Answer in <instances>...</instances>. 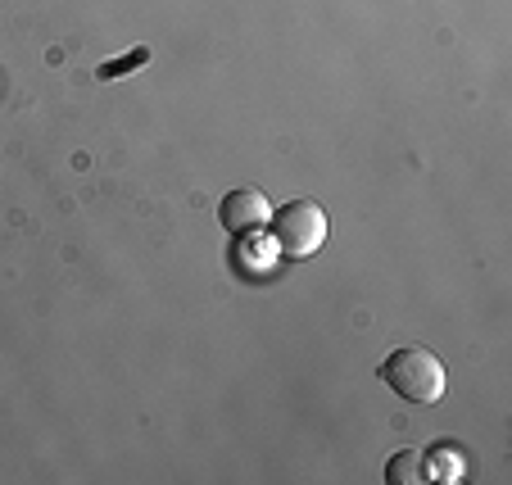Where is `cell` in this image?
I'll return each instance as SVG.
<instances>
[{"label": "cell", "instance_id": "1", "mask_svg": "<svg viewBox=\"0 0 512 485\" xmlns=\"http://www.w3.org/2000/svg\"><path fill=\"white\" fill-rule=\"evenodd\" d=\"M381 381L408 404H440L445 399V363L422 345H404L381 363Z\"/></svg>", "mask_w": 512, "mask_h": 485}, {"label": "cell", "instance_id": "2", "mask_svg": "<svg viewBox=\"0 0 512 485\" xmlns=\"http://www.w3.org/2000/svg\"><path fill=\"white\" fill-rule=\"evenodd\" d=\"M272 236H277V250L286 259H313V254L327 245L331 218L322 204L313 200H290L286 209H272Z\"/></svg>", "mask_w": 512, "mask_h": 485}, {"label": "cell", "instance_id": "3", "mask_svg": "<svg viewBox=\"0 0 512 485\" xmlns=\"http://www.w3.org/2000/svg\"><path fill=\"white\" fill-rule=\"evenodd\" d=\"M218 218H223V227L232 236H254L263 232V227L272 223V204L263 191H254V186H241V191L223 195V204H218Z\"/></svg>", "mask_w": 512, "mask_h": 485}, {"label": "cell", "instance_id": "4", "mask_svg": "<svg viewBox=\"0 0 512 485\" xmlns=\"http://www.w3.org/2000/svg\"><path fill=\"white\" fill-rule=\"evenodd\" d=\"M463 476H467V454H463V449L435 445V449H426V454H422V481L454 485V481H463Z\"/></svg>", "mask_w": 512, "mask_h": 485}, {"label": "cell", "instance_id": "5", "mask_svg": "<svg viewBox=\"0 0 512 485\" xmlns=\"http://www.w3.org/2000/svg\"><path fill=\"white\" fill-rule=\"evenodd\" d=\"M386 481L390 485H413V481H422V454L417 449H404V454H395L386 463Z\"/></svg>", "mask_w": 512, "mask_h": 485}]
</instances>
